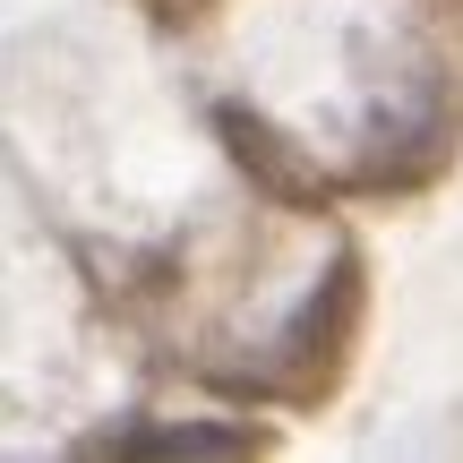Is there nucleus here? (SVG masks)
Listing matches in <instances>:
<instances>
[{
    "instance_id": "1",
    "label": "nucleus",
    "mask_w": 463,
    "mask_h": 463,
    "mask_svg": "<svg viewBox=\"0 0 463 463\" xmlns=\"http://www.w3.org/2000/svg\"><path fill=\"white\" fill-rule=\"evenodd\" d=\"M249 430H215V420H189V430H103L86 438V455H249Z\"/></svg>"
}]
</instances>
